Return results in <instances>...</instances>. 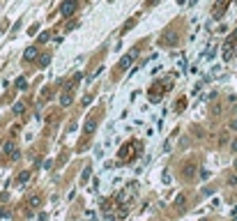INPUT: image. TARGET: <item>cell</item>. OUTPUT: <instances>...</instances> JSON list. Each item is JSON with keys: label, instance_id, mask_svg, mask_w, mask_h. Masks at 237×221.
<instances>
[{"label": "cell", "instance_id": "7", "mask_svg": "<svg viewBox=\"0 0 237 221\" xmlns=\"http://www.w3.org/2000/svg\"><path fill=\"white\" fill-rule=\"evenodd\" d=\"M30 207H39V198H37V196L30 198Z\"/></svg>", "mask_w": 237, "mask_h": 221}, {"label": "cell", "instance_id": "12", "mask_svg": "<svg viewBox=\"0 0 237 221\" xmlns=\"http://www.w3.org/2000/svg\"><path fill=\"white\" fill-rule=\"evenodd\" d=\"M230 150H233V152H237V141L233 143V148H230Z\"/></svg>", "mask_w": 237, "mask_h": 221}, {"label": "cell", "instance_id": "11", "mask_svg": "<svg viewBox=\"0 0 237 221\" xmlns=\"http://www.w3.org/2000/svg\"><path fill=\"white\" fill-rule=\"evenodd\" d=\"M228 127H230V129H233V131H237V120H233V122H230Z\"/></svg>", "mask_w": 237, "mask_h": 221}, {"label": "cell", "instance_id": "2", "mask_svg": "<svg viewBox=\"0 0 237 221\" xmlns=\"http://www.w3.org/2000/svg\"><path fill=\"white\" fill-rule=\"evenodd\" d=\"M136 55H138L136 51H131V53H127V55L122 58V62H120V67H122V69H124V67H129V65H131V62L136 60Z\"/></svg>", "mask_w": 237, "mask_h": 221}, {"label": "cell", "instance_id": "10", "mask_svg": "<svg viewBox=\"0 0 237 221\" xmlns=\"http://www.w3.org/2000/svg\"><path fill=\"white\" fill-rule=\"evenodd\" d=\"M39 42H48V32H42V35H39Z\"/></svg>", "mask_w": 237, "mask_h": 221}, {"label": "cell", "instance_id": "8", "mask_svg": "<svg viewBox=\"0 0 237 221\" xmlns=\"http://www.w3.org/2000/svg\"><path fill=\"white\" fill-rule=\"evenodd\" d=\"M92 129H95V122H92V120H88V124H85V131H92Z\"/></svg>", "mask_w": 237, "mask_h": 221}, {"label": "cell", "instance_id": "13", "mask_svg": "<svg viewBox=\"0 0 237 221\" xmlns=\"http://www.w3.org/2000/svg\"><path fill=\"white\" fill-rule=\"evenodd\" d=\"M235 168H237V161H235Z\"/></svg>", "mask_w": 237, "mask_h": 221}, {"label": "cell", "instance_id": "3", "mask_svg": "<svg viewBox=\"0 0 237 221\" xmlns=\"http://www.w3.org/2000/svg\"><path fill=\"white\" fill-rule=\"evenodd\" d=\"M230 0H216V5H214V16H221L223 14V7H228Z\"/></svg>", "mask_w": 237, "mask_h": 221}, {"label": "cell", "instance_id": "4", "mask_svg": "<svg viewBox=\"0 0 237 221\" xmlns=\"http://www.w3.org/2000/svg\"><path fill=\"white\" fill-rule=\"evenodd\" d=\"M23 58H26V60H35L37 58V48L35 46H28L26 51H23Z\"/></svg>", "mask_w": 237, "mask_h": 221}, {"label": "cell", "instance_id": "6", "mask_svg": "<svg viewBox=\"0 0 237 221\" xmlns=\"http://www.w3.org/2000/svg\"><path fill=\"white\" fill-rule=\"evenodd\" d=\"M26 85H28L26 79H18V81H16V88H18V90H26Z\"/></svg>", "mask_w": 237, "mask_h": 221}, {"label": "cell", "instance_id": "5", "mask_svg": "<svg viewBox=\"0 0 237 221\" xmlns=\"http://www.w3.org/2000/svg\"><path fill=\"white\" fill-rule=\"evenodd\" d=\"M69 104H71V95L67 92V95H62V97H60V106H69Z\"/></svg>", "mask_w": 237, "mask_h": 221}, {"label": "cell", "instance_id": "1", "mask_svg": "<svg viewBox=\"0 0 237 221\" xmlns=\"http://www.w3.org/2000/svg\"><path fill=\"white\" fill-rule=\"evenodd\" d=\"M76 7H79V0H62V5H60V16L69 18L71 14L76 12Z\"/></svg>", "mask_w": 237, "mask_h": 221}, {"label": "cell", "instance_id": "9", "mask_svg": "<svg viewBox=\"0 0 237 221\" xmlns=\"http://www.w3.org/2000/svg\"><path fill=\"white\" fill-rule=\"evenodd\" d=\"M28 177H30V173H21V175H18V182H26Z\"/></svg>", "mask_w": 237, "mask_h": 221}]
</instances>
